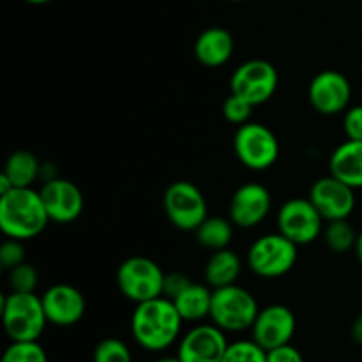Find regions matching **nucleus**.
Wrapping results in <instances>:
<instances>
[{"label": "nucleus", "instance_id": "nucleus-1", "mask_svg": "<svg viewBox=\"0 0 362 362\" xmlns=\"http://www.w3.org/2000/svg\"><path fill=\"white\" fill-rule=\"evenodd\" d=\"M182 317L168 297H156L136 304L131 317V332L141 349L163 352L179 339Z\"/></svg>", "mask_w": 362, "mask_h": 362}, {"label": "nucleus", "instance_id": "nucleus-2", "mask_svg": "<svg viewBox=\"0 0 362 362\" xmlns=\"http://www.w3.org/2000/svg\"><path fill=\"white\" fill-rule=\"evenodd\" d=\"M49 223L41 193L32 187H13L0 194V230L9 239L30 240Z\"/></svg>", "mask_w": 362, "mask_h": 362}, {"label": "nucleus", "instance_id": "nucleus-3", "mask_svg": "<svg viewBox=\"0 0 362 362\" xmlns=\"http://www.w3.org/2000/svg\"><path fill=\"white\" fill-rule=\"evenodd\" d=\"M2 322L11 341H37L48 325L42 299L34 292L2 297Z\"/></svg>", "mask_w": 362, "mask_h": 362}, {"label": "nucleus", "instance_id": "nucleus-4", "mask_svg": "<svg viewBox=\"0 0 362 362\" xmlns=\"http://www.w3.org/2000/svg\"><path fill=\"white\" fill-rule=\"evenodd\" d=\"M257 299L246 288L235 285L212 290L211 320L225 332H240L253 327L258 317Z\"/></svg>", "mask_w": 362, "mask_h": 362}, {"label": "nucleus", "instance_id": "nucleus-5", "mask_svg": "<svg viewBox=\"0 0 362 362\" xmlns=\"http://www.w3.org/2000/svg\"><path fill=\"white\" fill-rule=\"evenodd\" d=\"M297 262V244L283 233H267L255 240L247 250V265L265 279L288 274Z\"/></svg>", "mask_w": 362, "mask_h": 362}, {"label": "nucleus", "instance_id": "nucleus-6", "mask_svg": "<svg viewBox=\"0 0 362 362\" xmlns=\"http://www.w3.org/2000/svg\"><path fill=\"white\" fill-rule=\"evenodd\" d=\"M233 152L246 168L264 172L278 161L279 141L267 126L250 120L237 127L233 136Z\"/></svg>", "mask_w": 362, "mask_h": 362}, {"label": "nucleus", "instance_id": "nucleus-7", "mask_svg": "<svg viewBox=\"0 0 362 362\" xmlns=\"http://www.w3.org/2000/svg\"><path fill=\"white\" fill-rule=\"evenodd\" d=\"M165 272L147 257H131L119 265L117 285L120 293L134 304L163 297Z\"/></svg>", "mask_w": 362, "mask_h": 362}, {"label": "nucleus", "instance_id": "nucleus-8", "mask_svg": "<svg viewBox=\"0 0 362 362\" xmlns=\"http://www.w3.org/2000/svg\"><path fill=\"white\" fill-rule=\"evenodd\" d=\"M163 209L170 223L184 232H194L209 218L204 193L189 180H175L166 187Z\"/></svg>", "mask_w": 362, "mask_h": 362}, {"label": "nucleus", "instance_id": "nucleus-9", "mask_svg": "<svg viewBox=\"0 0 362 362\" xmlns=\"http://www.w3.org/2000/svg\"><path fill=\"white\" fill-rule=\"evenodd\" d=\"M278 80V71L269 60H246L230 78V94L246 99L253 106H260L274 95Z\"/></svg>", "mask_w": 362, "mask_h": 362}, {"label": "nucleus", "instance_id": "nucleus-10", "mask_svg": "<svg viewBox=\"0 0 362 362\" xmlns=\"http://www.w3.org/2000/svg\"><path fill=\"white\" fill-rule=\"evenodd\" d=\"M324 221L310 198H292L278 211V230L297 246L315 243L324 233Z\"/></svg>", "mask_w": 362, "mask_h": 362}, {"label": "nucleus", "instance_id": "nucleus-11", "mask_svg": "<svg viewBox=\"0 0 362 362\" xmlns=\"http://www.w3.org/2000/svg\"><path fill=\"white\" fill-rule=\"evenodd\" d=\"M308 98L311 106L322 115H338L350 108L352 85L339 71L325 69L311 80Z\"/></svg>", "mask_w": 362, "mask_h": 362}, {"label": "nucleus", "instance_id": "nucleus-12", "mask_svg": "<svg viewBox=\"0 0 362 362\" xmlns=\"http://www.w3.org/2000/svg\"><path fill=\"white\" fill-rule=\"evenodd\" d=\"M308 198L313 202L325 221L349 219L356 209V189L334 175L315 180Z\"/></svg>", "mask_w": 362, "mask_h": 362}, {"label": "nucleus", "instance_id": "nucleus-13", "mask_svg": "<svg viewBox=\"0 0 362 362\" xmlns=\"http://www.w3.org/2000/svg\"><path fill=\"white\" fill-rule=\"evenodd\" d=\"M41 198L45 202L49 221L67 225L76 221L85 209V198L80 187L67 179L53 177L41 187Z\"/></svg>", "mask_w": 362, "mask_h": 362}, {"label": "nucleus", "instance_id": "nucleus-14", "mask_svg": "<svg viewBox=\"0 0 362 362\" xmlns=\"http://www.w3.org/2000/svg\"><path fill=\"white\" fill-rule=\"evenodd\" d=\"M228 345L223 329L200 324L182 336L177 356L182 362H221Z\"/></svg>", "mask_w": 362, "mask_h": 362}, {"label": "nucleus", "instance_id": "nucleus-15", "mask_svg": "<svg viewBox=\"0 0 362 362\" xmlns=\"http://www.w3.org/2000/svg\"><path fill=\"white\" fill-rule=\"evenodd\" d=\"M296 329L297 320L293 311L283 304H271L258 311L251 332H253V339L262 349L272 350L292 341Z\"/></svg>", "mask_w": 362, "mask_h": 362}, {"label": "nucleus", "instance_id": "nucleus-16", "mask_svg": "<svg viewBox=\"0 0 362 362\" xmlns=\"http://www.w3.org/2000/svg\"><path fill=\"white\" fill-rule=\"evenodd\" d=\"M272 207L271 193L258 182L243 184L230 200V221L239 228H255L269 216Z\"/></svg>", "mask_w": 362, "mask_h": 362}, {"label": "nucleus", "instance_id": "nucleus-17", "mask_svg": "<svg viewBox=\"0 0 362 362\" xmlns=\"http://www.w3.org/2000/svg\"><path fill=\"white\" fill-rule=\"evenodd\" d=\"M41 299L48 324L57 325V327H71L78 324L87 310V300L83 293L66 283L49 286L42 293Z\"/></svg>", "mask_w": 362, "mask_h": 362}, {"label": "nucleus", "instance_id": "nucleus-18", "mask_svg": "<svg viewBox=\"0 0 362 362\" xmlns=\"http://www.w3.org/2000/svg\"><path fill=\"white\" fill-rule=\"evenodd\" d=\"M233 37L226 28L211 27L194 41V57L205 67H221L232 59Z\"/></svg>", "mask_w": 362, "mask_h": 362}, {"label": "nucleus", "instance_id": "nucleus-19", "mask_svg": "<svg viewBox=\"0 0 362 362\" xmlns=\"http://www.w3.org/2000/svg\"><path fill=\"white\" fill-rule=\"evenodd\" d=\"M329 170L354 189L362 187V141L346 140L338 145L329 159Z\"/></svg>", "mask_w": 362, "mask_h": 362}, {"label": "nucleus", "instance_id": "nucleus-20", "mask_svg": "<svg viewBox=\"0 0 362 362\" xmlns=\"http://www.w3.org/2000/svg\"><path fill=\"white\" fill-rule=\"evenodd\" d=\"M240 271H243L240 257L235 251L225 247V250L214 251L209 258L207 265H205V281L212 290L235 285Z\"/></svg>", "mask_w": 362, "mask_h": 362}, {"label": "nucleus", "instance_id": "nucleus-21", "mask_svg": "<svg viewBox=\"0 0 362 362\" xmlns=\"http://www.w3.org/2000/svg\"><path fill=\"white\" fill-rule=\"evenodd\" d=\"M172 300L184 322H200L211 317L212 290L209 285L191 283Z\"/></svg>", "mask_w": 362, "mask_h": 362}, {"label": "nucleus", "instance_id": "nucleus-22", "mask_svg": "<svg viewBox=\"0 0 362 362\" xmlns=\"http://www.w3.org/2000/svg\"><path fill=\"white\" fill-rule=\"evenodd\" d=\"M42 165L30 151H16L7 158L2 173L14 187H30L41 175Z\"/></svg>", "mask_w": 362, "mask_h": 362}, {"label": "nucleus", "instance_id": "nucleus-23", "mask_svg": "<svg viewBox=\"0 0 362 362\" xmlns=\"http://www.w3.org/2000/svg\"><path fill=\"white\" fill-rule=\"evenodd\" d=\"M197 240L204 247L211 251H219L228 247L233 237V223L221 216L207 218L197 230H194Z\"/></svg>", "mask_w": 362, "mask_h": 362}, {"label": "nucleus", "instance_id": "nucleus-24", "mask_svg": "<svg viewBox=\"0 0 362 362\" xmlns=\"http://www.w3.org/2000/svg\"><path fill=\"white\" fill-rule=\"evenodd\" d=\"M357 235L359 233L354 230L349 219H336V221H327L324 228L325 243L332 253H349L350 250H356Z\"/></svg>", "mask_w": 362, "mask_h": 362}, {"label": "nucleus", "instance_id": "nucleus-25", "mask_svg": "<svg viewBox=\"0 0 362 362\" xmlns=\"http://www.w3.org/2000/svg\"><path fill=\"white\" fill-rule=\"evenodd\" d=\"M221 362H267V350L255 339H243L230 343Z\"/></svg>", "mask_w": 362, "mask_h": 362}, {"label": "nucleus", "instance_id": "nucleus-26", "mask_svg": "<svg viewBox=\"0 0 362 362\" xmlns=\"http://www.w3.org/2000/svg\"><path fill=\"white\" fill-rule=\"evenodd\" d=\"M0 362H48V356L37 341H13Z\"/></svg>", "mask_w": 362, "mask_h": 362}, {"label": "nucleus", "instance_id": "nucleus-27", "mask_svg": "<svg viewBox=\"0 0 362 362\" xmlns=\"http://www.w3.org/2000/svg\"><path fill=\"white\" fill-rule=\"evenodd\" d=\"M92 362H133V356L122 339L106 338L95 345Z\"/></svg>", "mask_w": 362, "mask_h": 362}, {"label": "nucleus", "instance_id": "nucleus-28", "mask_svg": "<svg viewBox=\"0 0 362 362\" xmlns=\"http://www.w3.org/2000/svg\"><path fill=\"white\" fill-rule=\"evenodd\" d=\"M37 281V271H35L30 264H27V262H23V264H20L18 267L11 269L9 271L11 292H35Z\"/></svg>", "mask_w": 362, "mask_h": 362}, {"label": "nucleus", "instance_id": "nucleus-29", "mask_svg": "<svg viewBox=\"0 0 362 362\" xmlns=\"http://www.w3.org/2000/svg\"><path fill=\"white\" fill-rule=\"evenodd\" d=\"M255 106L247 103L246 99L239 98L235 94H230L223 103V117L228 122L235 124V126H243V124L250 122L251 115H253Z\"/></svg>", "mask_w": 362, "mask_h": 362}, {"label": "nucleus", "instance_id": "nucleus-30", "mask_svg": "<svg viewBox=\"0 0 362 362\" xmlns=\"http://www.w3.org/2000/svg\"><path fill=\"white\" fill-rule=\"evenodd\" d=\"M23 240L18 239H9L4 240L2 246H0V265H2L6 271H11V269L18 267L20 264L25 262V247Z\"/></svg>", "mask_w": 362, "mask_h": 362}, {"label": "nucleus", "instance_id": "nucleus-31", "mask_svg": "<svg viewBox=\"0 0 362 362\" xmlns=\"http://www.w3.org/2000/svg\"><path fill=\"white\" fill-rule=\"evenodd\" d=\"M343 129H345L346 140L362 141V105L350 106L343 117Z\"/></svg>", "mask_w": 362, "mask_h": 362}, {"label": "nucleus", "instance_id": "nucleus-32", "mask_svg": "<svg viewBox=\"0 0 362 362\" xmlns=\"http://www.w3.org/2000/svg\"><path fill=\"white\" fill-rule=\"evenodd\" d=\"M191 279L182 272H170L165 276V286H163V296L168 299H175L182 290H186L191 285Z\"/></svg>", "mask_w": 362, "mask_h": 362}, {"label": "nucleus", "instance_id": "nucleus-33", "mask_svg": "<svg viewBox=\"0 0 362 362\" xmlns=\"http://www.w3.org/2000/svg\"><path fill=\"white\" fill-rule=\"evenodd\" d=\"M267 362H304V359L303 354L296 346L286 343V345L267 350Z\"/></svg>", "mask_w": 362, "mask_h": 362}, {"label": "nucleus", "instance_id": "nucleus-34", "mask_svg": "<svg viewBox=\"0 0 362 362\" xmlns=\"http://www.w3.org/2000/svg\"><path fill=\"white\" fill-rule=\"evenodd\" d=\"M352 338L357 345L362 346V313L354 320L352 324Z\"/></svg>", "mask_w": 362, "mask_h": 362}, {"label": "nucleus", "instance_id": "nucleus-35", "mask_svg": "<svg viewBox=\"0 0 362 362\" xmlns=\"http://www.w3.org/2000/svg\"><path fill=\"white\" fill-rule=\"evenodd\" d=\"M356 255L359 258V262L362 264V232L357 235V243H356Z\"/></svg>", "mask_w": 362, "mask_h": 362}, {"label": "nucleus", "instance_id": "nucleus-36", "mask_svg": "<svg viewBox=\"0 0 362 362\" xmlns=\"http://www.w3.org/2000/svg\"><path fill=\"white\" fill-rule=\"evenodd\" d=\"M156 362H182L179 359V356L175 357H161V359H158Z\"/></svg>", "mask_w": 362, "mask_h": 362}, {"label": "nucleus", "instance_id": "nucleus-37", "mask_svg": "<svg viewBox=\"0 0 362 362\" xmlns=\"http://www.w3.org/2000/svg\"><path fill=\"white\" fill-rule=\"evenodd\" d=\"M25 2L35 4V6H39V4H48V2H52V0H25Z\"/></svg>", "mask_w": 362, "mask_h": 362}, {"label": "nucleus", "instance_id": "nucleus-38", "mask_svg": "<svg viewBox=\"0 0 362 362\" xmlns=\"http://www.w3.org/2000/svg\"><path fill=\"white\" fill-rule=\"evenodd\" d=\"M232 2H243V0H232Z\"/></svg>", "mask_w": 362, "mask_h": 362}, {"label": "nucleus", "instance_id": "nucleus-39", "mask_svg": "<svg viewBox=\"0 0 362 362\" xmlns=\"http://www.w3.org/2000/svg\"><path fill=\"white\" fill-rule=\"evenodd\" d=\"M361 2H362V0H361Z\"/></svg>", "mask_w": 362, "mask_h": 362}]
</instances>
